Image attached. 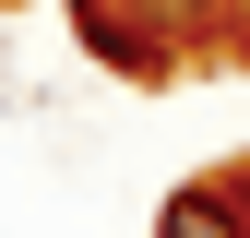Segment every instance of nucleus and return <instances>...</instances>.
Here are the masks:
<instances>
[{"instance_id":"2","label":"nucleus","mask_w":250,"mask_h":238,"mask_svg":"<svg viewBox=\"0 0 250 238\" xmlns=\"http://www.w3.org/2000/svg\"><path fill=\"white\" fill-rule=\"evenodd\" d=\"M227 12V0H143V24H179V36H191V24H214Z\"/></svg>"},{"instance_id":"1","label":"nucleus","mask_w":250,"mask_h":238,"mask_svg":"<svg viewBox=\"0 0 250 238\" xmlns=\"http://www.w3.org/2000/svg\"><path fill=\"white\" fill-rule=\"evenodd\" d=\"M155 238H250V191L238 178H191V191H167Z\"/></svg>"},{"instance_id":"3","label":"nucleus","mask_w":250,"mask_h":238,"mask_svg":"<svg viewBox=\"0 0 250 238\" xmlns=\"http://www.w3.org/2000/svg\"><path fill=\"white\" fill-rule=\"evenodd\" d=\"M238 191H250V178H238Z\"/></svg>"}]
</instances>
